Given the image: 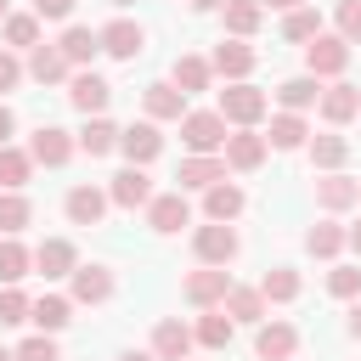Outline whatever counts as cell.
<instances>
[{
  "instance_id": "cell-22",
  "label": "cell",
  "mask_w": 361,
  "mask_h": 361,
  "mask_svg": "<svg viewBox=\"0 0 361 361\" xmlns=\"http://www.w3.org/2000/svg\"><path fill=\"white\" fill-rule=\"evenodd\" d=\"M56 51L68 56V68H90V62L102 56V39H96V28L68 23V28H62V39H56Z\"/></svg>"
},
{
  "instance_id": "cell-35",
  "label": "cell",
  "mask_w": 361,
  "mask_h": 361,
  "mask_svg": "<svg viewBox=\"0 0 361 361\" xmlns=\"http://www.w3.org/2000/svg\"><path fill=\"white\" fill-rule=\"evenodd\" d=\"M39 28H45V23H39L34 11H6V23H0V34H6V45H11V51H34V45L45 39Z\"/></svg>"
},
{
  "instance_id": "cell-7",
  "label": "cell",
  "mask_w": 361,
  "mask_h": 361,
  "mask_svg": "<svg viewBox=\"0 0 361 361\" xmlns=\"http://www.w3.org/2000/svg\"><path fill=\"white\" fill-rule=\"evenodd\" d=\"M180 293H186V305L214 310V305H226V293H231V271H226V265H203V271H192V276L180 282Z\"/></svg>"
},
{
  "instance_id": "cell-50",
  "label": "cell",
  "mask_w": 361,
  "mask_h": 361,
  "mask_svg": "<svg viewBox=\"0 0 361 361\" xmlns=\"http://www.w3.org/2000/svg\"><path fill=\"white\" fill-rule=\"evenodd\" d=\"M265 11H293V6H310V0H259Z\"/></svg>"
},
{
  "instance_id": "cell-3",
  "label": "cell",
  "mask_w": 361,
  "mask_h": 361,
  "mask_svg": "<svg viewBox=\"0 0 361 361\" xmlns=\"http://www.w3.org/2000/svg\"><path fill=\"white\" fill-rule=\"evenodd\" d=\"M226 118L214 113V107H186V118H180V141H186V152H220L226 147Z\"/></svg>"
},
{
  "instance_id": "cell-46",
  "label": "cell",
  "mask_w": 361,
  "mask_h": 361,
  "mask_svg": "<svg viewBox=\"0 0 361 361\" xmlns=\"http://www.w3.org/2000/svg\"><path fill=\"white\" fill-rule=\"evenodd\" d=\"M23 79H28V68L17 62V51H11V45H0V96H6V90H17Z\"/></svg>"
},
{
  "instance_id": "cell-15",
  "label": "cell",
  "mask_w": 361,
  "mask_h": 361,
  "mask_svg": "<svg viewBox=\"0 0 361 361\" xmlns=\"http://www.w3.org/2000/svg\"><path fill=\"white\" fill-rule=\"evenodd\" d=\"M316 113H322L333 130H344V124L361 113V90L344 85V79H333V85H322V96H316Z\"/></svg>"
},
{
  "instance_id": "cell-53",
  "label": "cell",
  "mask_w": 361,
  "mask_h": 361,
  "mask_svg": "<svg viewBox=\"0 0 361 361\" xmlns=\"http://www.w3.org/2000/svg\"><path fill=\"white\" fill-rule=\"evenodd\" d=\"M192 6H197V11H220L226 0H192Z\"/></svg>"
},
{
  "instance_id": "cell-57",
  "label": "cell",
  "mask_w": 361,
  "mask_h": 361,
  "mask_svg": "<svg viewBox=\"0 0 361 361\" xmlns=\"http://www.w3.org/2000/svg\"><path fill=\"white\" fill-rule=\"evenodd\" d=\"M180 361H197V355H180Z\"/></svg>"
},
{
  "instance_id": "cell-21",
  "label": "cell",
  "mask_w": 361,
  "mask_h": 361,
  "mask_svg": "<svg viewBox=\"0 0 361 361\" xmlns=\"http://www.w3.org/2000/svg\"><path fill=\"white\" fill-rule=\"evenodd\" d=\"M141 107H147V118H152V124H169V118L180 124V118H186V96H180L169 79L147 85V90H141Z\"/></svg>"
},
{
  "instance_id": "cell-59",
  "label": "cell",
  "mask_w": 361,
  "mask_h": 361,
  "mask_svg": "<svg viewBox=\"0 0 361 361\" xmlns=\"http://www.w3.org/2000/svg\"><path fill=\"white\" fill-rule=\"evenodd\" d=\"M355 118H361V113H355Z\"/></svg>"
},
{
  "instance_id": "cell-2",
  "label": "cell",
  "mask_w": 361,
  "mask_h": 361,
  "mask_svg": "<svg viewBox=\"0 0 361 361\" xmlns=\"http://www.w3.org/2000/svg\"><path fill=\"white\" fill-rule=\"evenodd\" d=\"M237 248H243V237H237L231 220H203V226L192 231V254H197V265H231Z\"/></svg>"
},
{
  "instance_id": "cell-41",
  "label": "cell",
  "mask_w": 361,
  "mask_h": 361,
  "mask_svg": "<svg viewBox=\"0 0 361 361\" xmlns=\"http://www.w3.org/2000/svg\"><path fill=\"white\" fill-rule=\"evenodd\" d=\"M28 220H34V203H28L23 192H6V186H0V231H6V237H17Z\"/></svg>"
},
{
  "instance_id": "cell-52",
  "label": "cell",
  "mask_w": 361,
  "mask_h": 361,
  "mask_svg": "<svg viewBox=\"0 0 361 361\" xmlns=\"http://www.w3.org/2000/svg\"><path fill=\"white\" fill-rule=\"evenodd\" d=\"M118 361H158V355H152V350H124Z\"/></svg>"
},
{
  "instance_id": "cell-56",
  "label": "cell",
  "mask_w": 361,
  "mask_h": 361,
  "mask_svg": "<svg viewBox=\"0 0 361 361\" xmlns=\"http://www.w3.org/2000/svg\"><path fill=\"white\" fill-rule=\"evenodd\" d=\"M113 6H135V0H113Z\"/></svg>"
},
{
  "instance_id": "cell-43",
  "label": "cell",
  "mask_w": 361,
  "mask_h": 361,
  "mask_svg": "<svg viewBox=\"0 0 361 361\" xmlns=\"http://www.w3.org/2000/svg\"><path fill=\"white\" fill-rule=\"evenodd\" d=\"M11 361H62V355H56V333H28V338L11 350Z\"/></svg>"
},
{
  "instance_id": "cell-4",
  "label": "cell",
  "mask_w": 361,
  "mask_h": 361,
  "mask_svg": "<svg viewBox=\"0 0 361 361\" xmlns=\"http://www.w3.org/2000/svg\"><path fill=\"white\" fill-rule=\"evenodd\" d=\"M350 56H355L350 39H338V34H316V39L305 45V73H316V79H338V73L350 68Z\"/></svg>"
},
{
  "instance_id": "cell-20",
  "label": "cell",
  "mask_w": 361,
  "mask_h": 361,
  "mask_svg": "<svg viewBox=\"0 0 361 361\" xmlns=\"http://www.w3.org/2000/svg\"><path fill=\"white\" fill-rule=\"evenodd\" d=\"M197 350V338H192V327L180 322V316H164L158 327H152V355L158 361H180V355H192Z\"/></svg>"
},
{
  "instance_id": "cell-49",
  "label": "cell",
  "mask_w": 361,
  "mask_h": 361,
  "mask_svg": "<svg viewBox=\"0 0 361 361\" xmlns=\"http://www.w3.org/2000/svg\"><path fill=\"white\" fill-rule=\"evenodd\" d=\"M344 333L361 344V299H350V322H344Z\"/></svg>"
},
{
  "instance_id": "cell-39",
  "label": "cell",
  "mask_w": 361,
  "mask_h": 361,
  "mask_svg": "<svg viewBox=\"0 0 361 361\" xmlns=\"http://www.w3.org/2000/svg\"><path fill=\"white\" fill-rule=\"evenodd\" d=\"M316 34H322V11H316V6H293V11H282V39L310 45Z\"/></svg>"
},
{
  "instance_id": "cell-45",
  "label": "cell",
  "mask_w": 361,
  "mask_h": 361,
  "mask_svg": "<svg viewBox=\"0 0 361 361\" xmlns=\"http://www.w3.org/2000/svg\"><path fill=\"white\" fill-rule=\"evenodd\" d=\"M333 23H338V39L361 45V0H338L333 6Z\"/></svg>"
},
{
  "instance_id": "cell-27",
  "label": "cell",
  "mask_w": 361,
  "mask_h": 361,
  "mask_svg": "<svg viewBox=\"0 0 361 361\" xmlns=\"http://www.w3.org/2000/svg\"><path fill=\"white\" fill-rule=\"evenodd\" d=\"M73 141H79V152H90V158H107V152H118V124H113L107 113H90Z\"/></svg>"
},
{
  "instance_id": "cell-38",
  "label": "cell",
  "mask_w": 361,
  "mask_h": 361,
  "mask_svg": "<svg viewBox=\"0 0 361 361\" xmlns=\"http://www.w3.org/2000/svg\"><path fill=\"white\" fill-rule=\"evenodd\" d=\"M28 175H34V158H28V147H0V186L6 192H23L28 186Z\"/></svg>"
},
{
  "instance_id": "cell-28",
  "label": "cell",
  "mask_w": 361,
  "mask_h": 361,
  "mask_svg": "<svg viewBox=\"0 0 361 361\" xmlns=\"http://www.w3.org/2000/svg\"><path fill=\"white\" fill-rule=\"evenodd\" d=\"M305 152H310V164L327 175V169H344L350 164V135H338V130H322V135H310L305 141Z\"/></svg>"
},
{
  "instance_id": "cell-26",
  "label": "cell",
  "mask_w": 361,
  "mask_h": 361,
  "mask_svg": "<svg viewBox=\"0 0 361 361\" xmlns=\"http://www.w3.org/2000/svg\"><path fill=\"white\" fill-rule=\"evenodd\" d=\"M316 96H322V79H316V73H293V79L276 85V107H282V113H310Z\"/></svg>"
},
{
  "instance_id": "cell-24",
  "label": "cell",
  "mask_w": 361,
  "mask_h": 361,
  "mask_svg": "<svg viewBox=\"0 0 361 361\" xmlns=\"http://www.w3.org/2000/svg\"><path fill=\"white\" fill-rule=\"evenodd\" d=\"M316 203H322L327 214H344V209H355V203H361V186H355L350 175H338V169H327V175L316 180Z\"/></svg>"
},
{
  "instance_id": "cell-16",
  "label": "cell",
  "mask_w": 361,
  "mask_h": 361,
  "mask_svg": "<svg viewBox=\"0 0 361 361\" xmlns=\"http://www.w3.org/2000/svg\"><path fill=\"white\" fill-rule=\"evenodd\" d=\"M62 214H68L73 226H102V214H107V186H90V180L68 186V197H62Z\"/></svg>"
},
{
  "instance_id": "cell-18",
  "label": "cell",
  "mask_w": 361,
  "mask_h": 361,
  "mask_svg": "<svg viewBox=\"0 0 361 361\" xmlns=\"http://www.w3.org/2000/svg\"><path fill=\"white\" fill-rule=\"evenodd\" d=\"M175 180H180V192H203V186L226 180V158L220 152H186L180 169H175Z\"/></svg>"
},
{
  "instance_id": "cell-14",
  "label": "cell",
  "mask_w": 361,
  "mask_h": 361,
  "mask_svg": "<svg viewBox=\"0 0 361 361\" xmlns=\"http://www.w3.org/2000/svg\"><path fill=\"white\" fill-rule=\"evenodd\" d=\"M254 62H259V51H254L248 39H231V34H226V39L214 45V56H209V68H214L226 85H231V79H248V73H254Z\"/></svg>"
},
{
  "instance_id": "cell-17",
  "label": "cell",
  "mask_w": 361,
  "mask_h": 361,
  "mask_svg": "<svg viewBox=\"0 0 361 361\" xmlns=\"http://www.w3.org/2000/svg\"><path fill=\"white\" fill-rule=\"evenodd\" d=\"M118 152H124V164H152L158 152H164V135H158V124L152 118H141V124H130V130H118Z\"/></svg>"
},
{
  "instance_id": "cell-34",
  "label": "cell",
  "mask_w": 361,
  "mask_h": 361,
  "mask_svg": "<svg viewBox=\"0 0 361 361\" xmlns=\"http://www.w3.org/2000/svg\"><path fill=\"white\" fill-rule=\"evenodd\" d=\"M220 310H226L231 322H248V327H259L271 305H265V293H259V288H237V282H231V293H226V305H220Z\"/></svg>"
},
{
  "instance_id": "cell-9",
  "label": "cell",
  "mask_w": 361,
  "mask_h": 361,
  "mask_svg": "<svg viewBox=\"0 0 361 361\" xmlns=\"http://www.w3.org/2000/svg\"><path fill=\"white\" fill-rule=\"evenodd\" d=\"M96 39H102V51H107L113 62H135V56L147 51V28L130 23V17H113L107 28H96Z\"/></svg>"
},
{
  "instance_id": "cell-1",
  "label": "cell",
  "mask_w": 361,
  "mask_h": 361,
  "mask_svg": "<svg viewBox=\"0 0 361 361\" xmlns=\"http://www.w3.org/2000/svg\"><path fill=\"white\" fill-rule=\"evenodd\" d=\"M214 113H220L231 130H259V118L271 113V96H265L259 85H248V79H231V85L220 90Z\"/></svg>"
},
{
  "instance_id": "cell-44",
  "label": "cell",
  "mask_w": 361,
  "mask_h": 361,
  "mask_svg": "<svg viewBox=\"0 0 361 361\" xmlns=\"http://www.w3.org/2000/svg\"><path fill=\"white\" fill-rule=\"evenodd\" d=\"M327 293L333 299H361V265H333L327 271Z\"/></svg>"
},
{
  "instance_id": "cell-42",
  "label": "cell",
  "mask_w": 361,
  "mask_h": 361,
  "mask_svg": "<svg viewBox=\"0 0 361 361\" xmlns=\"http://www.w3.org/2000/svg\"><path fill=\"white\" fill-rule=\"evenodd\" d=\"M28 305H34V299L23 293V282H6V288H0V327H23V322H28Z\"/></svg>"
},
{
  "instance_id": "cell-47",
  "label": "cell",
  "mask_w": 361,
  "mask_h": 361,
  "mask_svg": "<svg viewBox=\"0 0 361 361\" xmlns=\"http://www.w3.org/2000/svg\"><path fill=\"white\" fill-rule=\"evenodd\" d=\"M73 6H79V0H34V17H39V23H68Z\"/></svg>"
},
{
  "instance_id": "cell-8",
  "label": "cell",
  "mask_w": 361,
  "mask_h": 361,
  "mask_svg": "<svg viewBox=\"0 0 361 361\" xmlns=\"http://www.w3.org/2000/svg\"><path fill=\"white\" fill-rule=\"evenodd\" d=\"M293 350H299V327H293V322L265 316V322L254 327V355H259V361H293Z\"/></svg>"
},
{
  "instance_id": "cell-33",
  "label": "cell",
  "mask_w": 361,
  "mask_h": 361,
  "mask_svg": "<svg viewBox=\"0 0 361 361\" xmlns=\"http://www.w3.org/2000/svg\"><path fill=\"white\" fill-rule=\"evenodd\" d=\"M299 288H305V276H299L293 265H271V271L259 276V293H265V305H293V299H299Z\"/></svg>"
},
{
  "instance_id": "cell-11",
  "label": "cell",
  "mask_w": 361,
  "mask_h": 361,
  "mask_svg": "<svg viewBox=\"0 0 361 361\" xmlns=\"http://www.w3.org/2000/svg\"><path fill=\"white\" fill-rule=\"evenodd\" d=\"M107 203L113 209H147L152 203V175L141 164H124L113 180H107Z\"/></svg>"
},
{
  "instance_id": "cell-23",
  "label": "cell",
  "mask_w": 361,
  "mask_h": 361,
  "mask_svg": "<svg viewBox=\"0 0 361 361\" xmlns=\"http://www.w3.org/2000/svg\"><path fill=\"white\" fill-rule=\"evenodd\" d=\"M23 68H28V79H34V85H68V73H73V68H68V56H62L56 45H45V39L28 51V62H23Z\"/></svg>"
},
{
  "instance_id": "cell-13",
  "label": "cell",
  "mask_w": 361,
  "mask_h": 361,
  "mask_svg": "<svg viewBox=\"0 0 361 361\" xmlns=\"http://www.w3.org/2000/svg\"><path fill=\"white\" fill-rule=\"evenodd\" d=\"M113 293H118V282H113L107 265H73V276H68V299L73 305H107Z\"/></svg>"
},
{
  "instance_id": "cell-10",
  "label": "cell",
  "mask_w": 361,
  "mask_h": 361,
  "mask_svg": "<svg viewBox=\"0 0 361 361\" xmlns=\"http://www.w3.org/2000/svg\"><path fill=\"white\" fill-rule=\"evenodd\" d=\"M68 102L90 118V113H107V102H113V85L96 73V68H73L68 73Z\"/></svg>"
},
{
  "instance_id": "cell-31",
  "label": "cell",
  "mask_w": 361,
  "mask_h": 361,
  "mask_svg": "<svg viewBox=\"0 0 361 361\" xmlns=\"http://www.w3.org/2000/svg\"><path fill=\"white\" fill-rule=\"evenodd\" d=\"M192 338H197V350H226L231 338H237V322L214 305V310H203L197 316V327H192Z\"/></svg>"
},
{
  "instance_id": "cell-12",
  "label": "cell",
  "mask_w": 361,
  "mask_h": 361,
  "mask_svg": "<svg viewBox=\"0 0 361 361\" xmlns=\"http://www.w3.org/2000/svg\"><path fill=\"white\" fill-rule=\"evenodd\" d=\"M147 226L158 231V237H175L180 226H192V203H186V192L175 186V192H152V203H147Z\"/></svg>"
},
{
  "instance_id": "cell-32",
  "label": "cell",
  "mask_w": 361,
  "mask_h": 361,
  "mask_svg": "<svg viewBox=\"0 0 361 361\" xmlns=\"http://www.w3.org/2000/svg\"><path fill=\"white\" fill-rule=\"evenodd\" d=\"M220 17H226V34H231V39H254L259 23H265V6H259V0H226Z\"/></svg>"
},
{
  "instance_id": "cell-54",
  "label": "cell",
  "mask_w": 361,
  "mask_h": 361,
  "mask_svg": "<svg viewBox=\"0 0 361 361\" xmlns=\"http://www.w3.org/2000/svg\"><path fill=\"white\" fill-rule=\"evenodd\" d=\"M6 11H11V0H0V23H6Z\"/></svg>"
},
{
  "instance_id": "cell-5",
  "label": "cell",
  "mask_w": 361,
  "mask_h": 361,
  "mask_svg": "<svg viewBox=\"0 0 361 361\" xmlns=\"http://www.w3.org/2000/svg\"><path fill=\"white\" fill-rule=\"evenodd\" d=\"M73 152H79V141H73V130H62V124H39V130L28 135V158L45 164V169H62Z\"/></svg>"
},
{
  "instance_id": "cell-19",
  "label": "cell",
  "mask_w": 361,
  "mask_h": 361,
  "mask_svg": "<svg viewBox=\"0 0 361 361\" xmlns=\"http://www.w3.org/2000/svg\"><path fill=\"white\" fill-rule=\"evenodd\" d=\"M73 265H79V248H73L68 237H45V243L34 248V271H39L45 282H62V276H73Z\"/></svg>"
},
{
  "instance_id": "cell-29",
  "label": "cell",
  "mask_w": 361,
  "mask_h": 361,
  "mask_svg": "<svg viewBox=\"0 0 361 361\" xmlns=\"http://www.w3.org/2000/svg\"><path fill=\"white\" fill-rule=\"evenodd\" d=\"M28 322H34L39 333H62V327L73 322V299H68V293H39V299L28 305Z\"/></svg>"
},
{
  "instance_id": "cell-25",
  "label": "cell",
  "mask_w": 361,
  "mask_h": 361,
  "mask_svg": "<svg viewBox=\"0 0 361 361\" xmlns=\"http://www.w3.org/2000/svg\"><path fill=\"white\" fill-rule=\"evenodd\" d=\"M248 209V192L237 186V180H214V186H203V214L209 220H237Z\"/></svg>"
},
{
  "instance_id": "cell-37",
  "label": "cell",
  "mask_w": 361,
  "mask_h": 361,
  "mask_svg": "<svg viewBox=\"0 0 361 361\" xmlns=\"http://www.w3.org/2000/svg\"><path fill=\"white\" fill-rule=\"evenodd\" d=\"M305 254H310V259H338V254H344V226H338V220H316V226L305 231Z\"/></svg>"
},
{
  "instance_id": "cell-58",
  "label": "cell",
  "mask_w": 361,
  "mask_h": 361,
  "mask_svg": "<svg viewBox=\"0 0 361 361\" xmlns=\"http://www.w3.org/2000/svg\"><path fill=\"white\" fill-rule=\"evenodd\" d=\"M355 186H361V180H355Z\"/></svg>"
},
{
  "instance_id": "cell-6",
  "label": "cell",
  "mask_w": 361,
  "mask_h": 361,
  "mask_svg": "<svg viewBox=\"0 0 361 361\" xmlns=\"http://www.w3.org/2000/svg\"><path fill=\"white\" fill-rule=\"evenodd\" d=\"M265 152H271V141H265L259 130H226V147H220L226 169H237V175H254V169L265 164Z\"/></svg>"
},
{
  "instance_id": "cell-51",
  "label": "cell",
  "mask_w": 361,
  "mask_h": 361,
  "mask_svg": "<svg viewBox=\"0 0 361 361\" xmlns=\"http://www.w3.org/2000/svg\"><path fill=\"white\" fill-rule=\"evenodd\" d=\"M344 248H355V254H361V220H355V226L344 231Z\"/></svg>"
},
{
  "instance_id": "cell-55",
  "label": "cell",
  "mask_w": 361,
  "mask_h": 361,
  "mask_svg": "<svg viewBox=\"0 0 361 361\" xmlns=\"http://www.w3.org/2000/svg\"><path fill=\"white\" fill-rule=\"evenodd\" d=\"M0 361H11V350H6V344H0Z\"/></svg>"
},
{
  "instance_id": "cell-48",
  "label": "cell",
  "mask_w": 361,
  "mask_h": 361,
  "mask_svg": "<svg viewBox=\"0 0 361 361\" xmlns=\"http://www.w3.org/2000/svg\"><path fill=\"white\" fill-rule=\"evenodd\" d=\"M11 130H17V113H11V107H6V102H0V147H6V141H11Z\"/></svg>"
},
{
  "instance_id": "cell-36",
  "label": "cell",
  "mask_w": 361,
  "mask_h": 361,
  "mask_svg": "<svg viewBox=\"0 0 361 361\" xmlns=\"http://www.w3.org/2000/svg\"><path fill=\"white\" fill-rule=\"evenodd\" d=\"M276 152H299L305 141H310V124H305V113H276L271 118V135H265Z\"/></svg>"
},
{
  "instance_id": "cell-30",
  "label": "cell",
  "mask_w": 361,
  "mask_h": 361,
  "mask_svg": "<svg viewBox=\"0 0 361 361\" xmlns=\"http://www.w3.org/2000/svg\"><path fill=\"white\" fill-rule=\"evenodd\" d=\"M169 85H175L180 96H197V90H209V85H214V68H209V56H175V68H169Z\"/></svg>"
},
{
  "instance_id": "cell-40",
  "label": "cell",
  "mask_w": 361,
  "mask_h": 361,
  "mask_svg": "<svg viewBox=\"0 0 361 361\" xmlns=\"http://www.w3.org/2000/svg\"><path fill=\"white\" fill-rule=\"evenodd\" d=\"M34 271V248H23L17 237H0V288L6 282H23Z\"/></svg>"
}]
</instances>
